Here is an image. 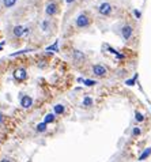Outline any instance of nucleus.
<instances>
[{"mask_svg": "<svg viewBox=\"0 0 151 162\" xmlns=\"http://www.w3.org/2000/svg\"><path fill=\"white\" fill-rule=\"evenodd\" d=\"M14 76H15V79H18V81H25V79L27 78V74H26L25 68H18L14 72Z\"/></svg>", "mask_w": 151, "mask_h": 162, "instance_id": "nucleus-7", "label": "nucleus"}, {"mask_svg": "<svg viewBox=\"0 0 151 162\" xmlns=\"http://www.w3.org/2000/svg\"><path fill=\"white\" fill-rule=\"evenodd\" d=\"M93 74L95 76H105L106 68L104 66H101V64H95V66H93Z\"/></svg>", "mask_w": 151, "mask_h": 162, "instance_id": "nucleus-5", "label": "nucleus"}, {"mask_svg": "<svg viewBox=\"0 0 151 162\" xmlns=\"http://www.w3.org/2000/svg\"><path fill=\"white\" fill-rule=\"evenodd\" d=\"M136 78H138V76L135 75V78H133V79H129V81H127V85H128V86H132V85L135 83V79H136Z\"/></svg>", "mask_w": 151, "mask_h": 162, "instance_id": "nucleus-21", "label": "nucleus"}, {"mask_svg": "<svg viewBox=\"0 0 151 162\" xmlns=\"http://www.w3.org/2000/svg\"><path fill=\"white\" fill-rule=\"evenodd\" d=\"M2 162H11V161H10V160H7V158H4V160H3Z\"/></svg>", "mask_w": 151, "mask_h": 162, "instance_id": "nucleus-24", "label": "nucleus"}, {"mask_svg": "<svg viewBox=\"0 0 151 162\" xmlns=\"http://www.w3.org/2000/svg\"><path fill=\"white\" fill-rule=\"evenodd\" d=\"M3 119H4V117H3V113H0V124L3 123Z\"/></svg>", "mask_w": 151, "mask_h": 162, "instance_id": "nucleus-22", "label": "nucleus"}, {"mask_svg": "<svg viewBox=\"0 0 151 162\" xmlns=\"http://www.w3.org/2000/svg\"><path fill=\"white\" fill-rule=\"evenodd\" d=\"M16 2H18V0H3V5H4L5 8H12L14 5L16 4Z\"/></svg>", "mask_w": 151, "mask_h": 162, "instance_id": "nucleus-12", "label": "nucleus"}, {"mask_svg": "<svg viewBox=\"0 0 151 162\" xmlns=\"http://www.w3.org/2000/svg\"><path fill=\"white\" fill-rule=\"evenodd\" d=\"M72 59H74L75 63H82V61H85V53L80 51H74L72 52Z\"/></svg>", "mask_w": 151, "mask_h": 162, "instance_id": "nucleus-6", "label": "nucleus"}, {"mask_svg": "<svg viewBox=\"0 0 151 162\" xmlns=\"http://www.w3.org/2000/svg\"><path fill=\"white\" fill-rule=\"evenodd\" d=\"M56 13H57L56 3H53V2L48 3V4H46V7H45V14H46V15H48V16H53Z\"/></svg>", "mask_w": 151, "mask_h": 162, "instance_id": "nucleus-4", "label": "nucleus"}, {"mask_svg": "<svg viewBox=\"0 0 151 162\" xmlns=\"http://www.w3.org/2000/svg\"><path fill=\"white\" fill-rule=\"evenodd\" d=\"M53 110H54V114H63V113H64V110H65V108L61 104H57V105H54V106H53Z\"/></svg>", "mask_w": 151, "mask_h": 162, "instance_id": "nucleus-11", "label": "nucleus"}, {"mask_svg": "<svg viewBox=\"0 0 151 162\" xmlns=\"http://www.w3.org/2000/svg\"><path fill=\"white\" fill-rule=\"evenodd\" d=\"M37 131H38V132H45L46 131V124H45V123H41V124L37 125Z\"/></svg>", "mask_w": 151, "mask_h": 162, "instance_id": "nucleus-17", "label": "nucleus"}, {"mask_svg": "<svg viewBox=\"0 0 151 162\" xmlns=\"http://www.w3.org/2000/svg\"><path fill=\"white\" fill-rule=\"evenodd\" d=\"M83 83H85L86 86H94V85H95V81H90V79H85V81H83Z\"/></svg>", "mask_w": 151, "mask_h": 162, "instance_id": "nucleus-20", "label": "nucleus"}, {"mask_svg": "<svg viewBox=\"0 0 151 162\" xmlns=\"http://www.w3.org/2000/svg\"><path fill=\"white\" fill-rule=\"evenodd\" d=\"M132 33H133L132 26L125 25V26H123V27H121V36H123V38H124L125 41H128L129 38L132 37Z\"/></svg>", "mask_w": 151, "mask_h": 162, "instance_id": "nucleus-3", "label": "nucleus"}, {"mask_svg": "<svg viewBox=\"0 0 151 162\" xmlns=\"http://www.w3.org/2000/svg\"><path fill=\"white\" fill-rule=\"evenodd\" d=\"M140 134H142V129L139 128V127H135V128L132 129V136H139Z\"/></svg>", "mask_w": 151, "mask_h": 162, "instance_id": "nucleus-18", "label": "nucleus"}, {"mask_svg": "<svg viewBox=\"0 0 151 162\" xmlns=\"http://www.w3.org/2000/svg\"><path fill=\"white\" fill-rule=\"evenodd\" d=\"M91 105H93V98L89 95H86L85 98H83V106L89 108V106H91Z\"/></svg>", "mask_w": 151, "mask_h": 162, "instance_id": "nucleus-14", "label": "nucleus"}, {"mask_svg": "<svg viewBox=\"0 0 151 162\" xmlns=\"http://www.w3.org/2000/svg\"><path fill=\"white\" fill-rule=\"evenodd\" d=\"M31 105H33V99H31V97L29 95H23L21 98V106H23L25 109L30 108Z\"/></svg>", "mask_w": 151, "mask_h": 162, "instance_id": "nucleus-9", "label": "nucleus"}, {"mask_svg": "<svg viewBox=\"0 0 151 162\" xmlns=\"http://www.w3.org/2000/svg\"><path fill=\"white\" fill-rule=\"evenodd\" d=\"M57 44H59V42H57V41H56V42H54L52 46H49V48H48V51H54V52H59V48H57Z\"/></svg>", "mask_w": 151, "mask_h": 162, "instance_id": "nucleus-19", "label": "nucleus"}, {"mask_svg": "<svg viewBox=\"0 0 151 162\" xmlns=\"http://www.w3.org/2000/svg\"><path fill=\"white\" fill-rule=\"evenodd\" d=\"M135 120H136V121H139V123H142L144 120V116L142 113H139V112H136V113H135Z\"/></svg>", "mask_w": 151, "mask_h": 162, "instance_id": "nucleus-16", "label": "nucleus"}, {"mask_svg": "<svg viewBox=\"0 0 151 162\" xmlns=\"http://www.w3.org/2000/svg\"><path fill=\"white\" fill-rule=\"evenodd\" d=\"M98 13L101 14V15H105L108 16L112 14V5L109 4V3H102V4L98 7Z\"/></svg>", "mask_w": 151, "mask_h": 162, "instance_id": "nucleus-2", "label": "nucleus"}, {"mask_svg": "<svg viewBox=\"0 0 151 162\" xmlns=\"http://www.w3.org/2000/svg\"><path fill=\"white\" fill-rule=\"evenodd\" d=\"M54 121V113H48L45 116V119H44V123L45 124H48V123H53Z\"/></svg>", "mask_w": 151, "mask_h": 162, "instance_id": "nucleus-15", "label": "nucleus"}, {"mask_svg": "<svg viewBox=\"0 0 151 162\" xmlns=\"http://www.w3.org/2000/svg\"><path fill=\"white\" fill-rule=\"evenodd\" d=\"M151 155V147H149V149H146L143 151V154L140 155V157H139V161H143V160H146V158H149Z\"/></svg>", "mask_w": 151, "mask_h": 162, "instance_id": "nucleus-13", "label": "nucleus"}, {"mask_svg": "<svg viewBox=\"0 0 151 162\" xmlns=\"http://www.w3.org/2000/svg\"><path fill=\"white\" fill-rule=\"evenodd\" d=\"M65 2H67V3H68V4H71V3H74V2H75V0H65Z\"/></svg>", "mask_w": 151, "mask_h": 162, "instance_id": "nucleus-23", "label": "nucleus"}, {"mask_svg": "<svg viewBox=\"0 0 151 162\" xmlns=\"http://www.w3.org/2000/svg\"><path fill=\"white\" fill-rule=\"evenodd\" d=\"M40 26H41V29L44 31H49L51 30V20L49 19H44L41 23H40Z\"/></svg>", "mask_w": 151, "mask_h": 162, "instance_id": "nucleus-10", "label": "nucleus"}, {"mask_svg": "<svg viewBox=\"0 0 151 162\" xmlns=\"http://www.w3.org/2000/svg\"><path fill=\"white\" fill-rule=\"evenodd\" d=\"M75 25H76L78 29H85L90 25V18L86 14H80V15H78V18L75 19Z\"/></svg>", "mask_w": 151, "mask_h": 162, "instance_id": "nucleus-1", "label": "nucleus"}, {"mask_svg": "<svg viewBox=\"0 0 151 162\" xmlns=\"http://www.w3.org/2000/svg\"><path fill=\"white\" fill-rule=\"evenodd\" d=\"M25 29H26V26H21V25L15 26L12 29V34L15 37H25Z\"/></svg>", "mask_w": 151, "mask_h": 162, "instance_id": "nucleus-8", "label": "nucleus"}]
</instances>
